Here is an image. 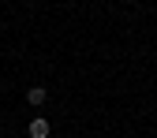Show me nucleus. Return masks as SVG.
Here are the masks:
<instances>
[{
	"instance_id": "obj_2",
	"label": "nucleus",
	"mask_w": 157,
	"mask_h": 138,
	"mask_svg": "<svg viewBox=\"0 0 157 138\" xmlns=\"http://www.w3.org/2000/svg\"><path fill=\"white\" fill-rule=\"evenodd\" d=\"M30 138H49V120L45 116H37V120H30V131H26Z\"/></svg>"
},
{
	"instance_id": "obj_1",
	"label": "nucleus",
	"mask_w": 157,
	"mask_h": 138,
	"mask_svg": "<svg viewBox=\"0 0 157 138\" xmlns=\"http://www.w3.org/2000/svg\"><path fill=\"white\" fill-rule=\"evenodd\" d=\"M45 101H49V90H45V86H30V90H26V105H34V108H41Z\"/></svg>"
}]
</instances>
